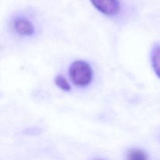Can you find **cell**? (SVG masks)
I'll use <instances>...</instances> for the list:
<instances>
[{
  "label": "cell",
  "instance_id": "obj_1",
  "mask_svg": "<svg viewBox=\"0 0 160 160\" xmlns=\"http://www.w3.org/2000/svg\"><path fill=\"white\" fill-rule=\"evenodd\" d=\"M69 75L72 83L77 87L84 88L92 83L93 70L90 64L84 60L74 61L69 68Z\"/></svg>",
  "mask_w": 160,
  "mask_h": 160
},
{
  "label": "cell",
  "instance_id": "obj_2",
  "mask_svg": "<svg viewBox=\"0 0 160 160\" xmlns=\"http://www.w3.org/2000/svg\"><path fill=\"white\" fill-rule=\"evenodd\" d=\"M94 7L102 14L109 17L117 15L120 9L118 0H90Z\"/></svg>",
  "mask_w": 160,
  "mask_h": 160
},
{
  "label": "cell",
  "instance_id": "obj_3",
  "mask_svg": "<svg viewBox=\"0 0 160 160\" xmlns=\"http://www.w3.org/2000/svg\"><path fill=\"white\" fill-rule=\"evenodd\" d=\"M12 28L17 34L20 36H31L35 32L33 23L23 17H18L12 22Z\"/></svg>",
  "mask_w": 160,
  "mask_h": 160
},
{
  "label": "cell",
  "instance_id": "obj_4",
  "mask_svg": "<svg viewBox=\"0 0 160 160\" xmlns=\"http://www.w3.org/2000/svg\"><path fill=\"white\" fill-rule=\"evenodd\" d=\"M151 63L156 74L160 78V44L156 43L151 50Z\"/></svg>",
  "mask_w": 160,
  "mask_h": 160
},
{
  "label": "cell",
  "instance_id": "obj_5",
  "mask_svg": "<svg viewBox=\"0 0 160 160\" xmlns=\"http://www.w3.org/2000/svg\"><path fill=\"white\" fill-rule=\"evenodd\" d=\"M128 159L131 160H145L148 159L146 153L139 148H132L128 152Z\"/></svg>",
  "mask_w": 160,
  "mask_h": 160
},
{
  "label": "cell",
  "instance_id": "obj_6",
  "mask_svg": "<svg viewBox=\"0 0 160 160\" xmlns=\"http://www.w3.org/2000/svg\"><path fill=\"white\" fill-rule=\"evenodd\" d=\"M54 81L56 85L59 88H60L61 90L64 91V92H70L71 90V87H70V84L67 81V79L62 75H57L55 78Z\"/></svg>",
  "mask_w": 160,
  "mask_h": 160
}]
</instances>
